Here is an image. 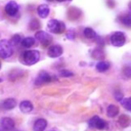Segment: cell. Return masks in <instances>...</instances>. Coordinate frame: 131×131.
Here are the masks:
<instances>
[{
    "label": "cell",
    "mask_w": 131,
    "mask_h": 131,
    "mask_svg": "<svg viewBox=\"0 0 131 131\" xmlns=\"http://www.w3.org/2000/svg\"><path fill=\"white\" fill-rule=\"evenodd\" d=\"M39 59H40V52L38 50H26L19 56L20 62L25 66H33L36 62H38Z\"/></svg>",
    "instance_id": "6da1fadb"
},
{
    "label": "cell",
    "mask_w": 131,
    "mask_h": 131,
    "mask_svg": "<svg viewBox=\"0 0 131 131\" xmlns=\"http://www.w3.org/2000/svg\"><path fill=\"white\" fill-rule=\"evenodd\" d=\"M13 53V47L10 43V41H7L5 39L0 40V57L6 59L9 58Z\"/></svg>",
    "instance_id": "7a4b0ae2"
},
{
    "label": "cell",
    "mask_w": 131,
    "mask_h": 131,
    "mask_svg": "<svg viewBox=\"0 0 131 131\" xmlns=\"http://www.w3.org/2000/svg\"><path fill=\"white\" fill-rule=\"evenodd\" d=\"M47 29L49 30L50 33L53 34H61L66 30V25L57 19H50L47 24Z\"/></svg>",
    "instance_id": "3957f363"
},
{
    "label": "cell",
    "mask_w": 131,
    "mask_h": 131,
    "mask_svg": "<svg viewBox=\"0 0 131 131\" xmlns=\"http://www.w3.org/2000/svg\"><path fill=\"white\" fill-rule=\"evenodd\" d=\"M88 125H89V127H91L93 129H97V130H104L107 127L106 122L98 116H93L88 121Z\"/></svg>",
    "instance_id": "277c9868"
},
{
    "label": "cell",
    "mask_w": 131,
    "mask_h": 131,
    "mask_svg": "<svg viewBox=\"0 0 131 131\" xmlns=\"http://www.w3.org/2000/svg\"><path fill=\"white\" fill-rule=\"evenodd\" d=\"M111 43L115 47H121L126 43V36L123 32H115L111 36Z\"/></svg>",
    "instance_id": "5b68a950"
},
{
    "label": "cell",
    "mask_w": 131,
    "mask_h": 131,
    "mask_svg": "<svg viewBox=\"0 0 131 131\" xmlns=\"http://www.w3.org/2000/svg\"><path fill=\"white\" fill-rule=\"evenodd\" d=\"M35 38H36L43 46H48V45L52 42V37H51L48 33H46V32H44V31H38V32L36 33V35H35Z\"/></svg>",
    "instance_id": "8992f818"
},
{
    "label": "cell",
    "mask_w": 131,
    "mask_h": 131,
    "mask_svg": "<svg viewBox=\"0 0 131 131\" xmlns=\"http://www.w3.org/2000/svg\"><path fill=\"white\" fill-rule=\"evenodd\" d=\"M52 80V77L45 71H41L38 76L36 77L35 79V85L39 86V85H44V84H47L49 82H51Z\"/></svg>",
    "instance_id": "52a82bcc"
},
{
    "label": "cell",
    "mask_w": 131,
    "mask_h": 131,
    "mask_svg": "<svg viewBox=\"0 0 131 131\" xmlns=\"http://www.w3.org/2000/svg\"><path fill=\"white\" fill-rule=\"evenodd\" d=\"M0 127L4 131H12L15 127L14 121L9 117H4L0 120Z\"/></svg>",
    "instance_id": "ba28073f"
},
{
    "label": "cell",
    "mask_w": 131,
    "mask_h": 131,
    "mask_svg": "<svg viewBox=\"0 0 131 131\" xmlns=\"http://www.w3.org/2000/svg\"><path fill=\"white\" fill-rule=\"evenodd\" d=\"M5 12L9 16H15L18 12V4L15 1H9L5 5Z\"/></svg>",
    "instance_id": "9c48e42d"
},
{
    "label": "cell",
    "mask_w": 131,
    "mask_h": 131,
    "mask_svg": "<svg viewBox=\"0 0 131 131\" xmlns=\"http://www.w3.org/2000/svg\"><path fill=\"white\" fill-rule=\"evenodd\" d=\"M62 47L60 45H51L48 47V50H47V54L49 57H52V58H55V57H58L62 54Z\"/></svg>",
    "instance_id": "30bf717a"
},
{
    "label": "cell",
    "mask_w": 131,
    "mask_h": 131,
    "mask_svg": "<svg viewBox=\"0 0 131 131\" xmlns=\"http://www.w3.org/2000/svg\"><path fill=\"white\" fill-rule=\"evenodd\" d=\"M16 106V100L14 98H6L1 102V108L5 111H10Z\"/></svg>",
    "instance_id": "8fae6325"
},
{
    "label": "cell",
    "mask_w": 131,
    "mask_h": 131,
    "mask_svg": "<svg viewBox=\"0 0 131 131\" xmlns=\"http://www.w3.org/2000/svg\"><path fill=\"white\" fill-rule=\"evenodd\" d=\"M18 107H19L20 112L24 113V114L31 113V112L34 110V105H33V103H32L30 100H23V101L19 103Z\"/></svg>",
    "instance_id": "7c38bea8"
},
{
    "label": "cell",
    "mask_w": 131,
    "mask_h": 131,
    "mask_svg": "<svg viewBox=\"0 0 131 131\" xmlns=\"http://www.w3.org/2000/svg\"><path fill=\"white\" fill-rule=\"evenodd\" d=\"M47 127V121L45 119H37L34 123V126H33V130L34 131H44Z\"/></svg>",
    "instance_id": "4fadbf2b"
},
{
    "label": "cell",
    "mask_w": 131,
    "mask_h": 131,
    "mask_svg": "<svg viewBox=\"0 0 131 131\" xmlns=\"http://www.w3.org/2000/svg\"><path fill=\"white\" fill-rule=\"evenodd\" d=\"M106 115L110 118H115L119 115V106L116 104H108L106 107Z\"/></svg>",
    "instance_id": "5bb4252c"
},
{
    "label": "cell",
    "mask_w": 131,
    "mask_h": 131,
    "mask_svg": "<svg viewBox=\"0 0 131 131\" xmlns=\"http://www.w3.org/2000/svg\"><path fill=\"white\" fill-rule=\"evenodd\" d=\"M111 68V63L105 60H100L96 63V71L99 73H104Z\"/></svg>",
    "instance_id": "9a60e30c"
},
{
    "label": "cell",
    "mask_w": 131,
    "mask_h": 131,
    "mask_svg": "<svg viewBox=\"0 0 131 131\" xmlns=\"http://www.w3.org/2000/svg\"><path fill=\"white\" fill-rule=\"evenodd\" d=\"M37 12H38V15L40 17L45 18L49 14V7H48V5H46V4L39 5L38 8H37Z\"/></svg>",
    "instance_id": "2e32d148"
},
{
    "label": "cell",
    "mask_w": 131,
    "mask_h": 131,
    "mask_svg": "<svg viewBox=\"0 0 131 131\" xmlns=\"http://www.w3.org/2000/svg\"><path fill=\"white\" fill-rule=\"evenodd\" d=\"M20 43H21V45H23L25 48H30V47H32L33 45H35L36 41H35V38H33V37H26V38L21 39Z\"/></svg>",
    "instance_id": "e0dca14e"
},
{
    "label": "cell",
    "mask_w": 131,
    "mask_h": 131,
    "mask_svg": "<svg viewBox=\"0 0 131 131\" xmlns=\"http://www.w3.org/2000/svg\"><path fill=\"white\" fill-rule=\"evenodd\" d=\"M68 15H69L70 19H77L81 15V11L76 7H71L68 12Z\"/></svg>",
    "instance_id": "ac0fdd59"
},
{
    "label": "cell",
    "mask_w": 131,
    "mask_h": 131,
    "mask_svg": "<svg viewBox=\"0 0 131 131\" xmlns=\"http://www.w3.org/2000/svg\"><path fill=\"white\" fill-rule=\"evenodd\" d=\"M120 21H121L122 25H124L126 28H130V29H131V14L122 15V16L120 17Z\"/></svg>",
    "instance_id": "d6986e66"
},
{
    "label": "cell",
    "mask_w": 131,
    "mask_h": 131,
    "mask_svg": "<svg viewBox=\"0 0 131 131\" xmlns=\"http://www.w3.org/2000/svg\"><path fill=\"white\" fill-rule=\"evenodd\" d=\"M92 57L95 59H102L104 57V52L101 48H96L92 51Z\"/></svg>",
    "instance_id": "ffe728a7"
},
{
    "label": "cell",
    "mask_w": 131,
    "mask_h": 131,
    "mask_svg": "<svg viewBox=\"0 0 131 131\" xmlns=\"http://www.w3.org/2000/svg\"><path fill=\"white\" fill-rule=\"evenodd\" d=\"M83 33H84V36H85L87 39H93V38L96 37L95 31H94L93 29H91V28H85Z\"/></svg>",
    "instance_id": "44dd1931"
},
{
    "label": "cell",
    "mask_w": 131,
    "mask_h": 131,
    "mask_svg": "<svg viewBox=\"0 0 131 131\" xmlns=\"http://www.w3.org/2000/svg\"><path fill=\"white\" fill-rule=\"evenodd\" d=\"M118 123H119L120 126L123 127V128H124V127H127L128 124H129V117H128L127 115H122V116L119 118Z\"/></svg>",
    "instance_id": "7402d4cb"
},
{
    "label": "cell",
    "mask_w": 131,
    "mask_h": 131,
    "mask_svg": "<svg viewBox=\"0 0 131 131\" xmlns=\"http://www.w3.org/2000/svg\"><path fill=\"white\" fill-rule=\"evenodd\" d=\"M121 104L124 106L125 110L131 112V97H126L121 100Z\"/></svg>",
    "instance_id": "603a6c76"
},
{
    "label": "cell",
    "mask_w": 131,
    "mask_h": 131,
    "mask_svg": "<svg viewBox=\"0 0 131 131\" xmlns=\"http://www.w3.org/2000/svg\"><path fill=\"white\" fill-rule=\"evenodd\" d=\"M122 73H123V76H124L125 78L131 79V66H126V67H124Z\"/></svg>",
    "instance_id": "cb8c5ba5"
},
{
    "label": "cell",
    "mask_w": 131,
    "mask_h": 131,
    "mask_svg": "<svg viewBox=\"0 0 131 131\" xmlns=\"http://www.w3.org/2000/svg\"><path fill=\"white\" fill-rule=\"evenodd\" d=\"M59 76L60 77H66V78H69V77H73L74 76V73L69 71V70H61L59 72Z\"/></svg>",
    "instance_id": "d4e9b609"
},
{
    "label": "cell",
    "mask_w": 131,
    "mask_h": 131,
    "mask_svg": "<svg viewBox=\"0 0 131 131\" xmlns=\"http://www.w3.org/2000/svg\"><path fill=\"white\" fill-rule=\"evenodd\" d=\"M20 41H21L20 36H19V35H14V36L11 38L10 43H11V45H12V46H15V45H17L18 43H20Z\"/></svg>",
    "instance_id": "484cf974"
},
{
    "label": "cell",
    "mask_w": 131,
    "mask_h": 131,
    "mask_svg": "<svg viewBox=\"0 0 131 131\" xmlns=\"http://www.w3.org/2000/svg\"><path fill=\"white\" fill-rule=\"evenodd\" d=\"M40 27V24H39V21L37 20V19H32L31 20V23H30V29L31 30H36V29H38Z\"/></svg>",
    "instance_id": "4316f807"
},
{
    "label": "cell",
    "mask_w": 131,
    "mask_h": 131,
    "mask_svg": "<svg viewBox=\"0 0 131 131\" xmlns=\"http://www.w3.org/2000/svg\"><path fill=\"white\" fill-rule=\"evenodd\" d=\"M114 95H115V98H116L118 101H121V100L124 98V96H123V93H122V92H120V91H116Z\"/></svg>",
    "instance_id": "83f0119b"
},
{
    "label": "cell",
    "mask_w": 131,
    "mask_h": 131,
    "mask_svg": "<svg viewBox=\"0 0 131 131\" xmlns=\"http://www.w3.org/2000/svg\"><path fill=\"white\" fill-rule=\"evenodd\" d=\"M67 38L73 40V39L75 38V32H74L73 30H69V32L67 33Z\"/></svg>",
    "instance_id": "f1b7e54d"
},
{
    "label": "cell",
    "mask_w": 131,
    "mask_h": 131,
    "mask_svg": "<svg viewBox=\"0 0 131 131\" xmlns=\"http://www.w3.org/2000/svg\"><path fill=\"white\" fill-rule=\"evenodd\" d=\"M58 2H63V1H72V0H56Z\"/></svg>",
    "instance_id": "f546056e"
},
{
    "label": "cell",
    "mask_w": 131,
    "mask_h": 131,
    "mask_svg": "<svg viewBox=\"0 0 131 131\" xmlns=\"http://www.w3.org/2000/svg\"><path fill=\"white\" fill-rule=\"evenodd\" d=\"M1 82H2V79H1V78H0V83H1Z\"/></svg>",
    "instance_id": "4dcf8cb0"
},
{
    "label": "cell",
    "mask_w": 131,
    "mask_h": 131,
    "mask_svg": "<svg viewBox=\"0 0 131 131\" xmlns=\"http://www.w3.org/2000/svg\"><path fill=\"white\" fill-rule=\"evenodd\" d=\"M48 1H53V0H48Z\"/></svg>",
    "instance_id": "1f68e13d"
},
{
    "label": "cell",
    "mask_w": 131,
    "mask_h": 131,
    "mask_svg": "<svg viewBox=\"0 0 131 131\" xmlns=\"http://www.w3.org/2000/svg\"><path fill=\"white\" fill-rule=\"evenodd\" d=\"M130 8H131V3H130Z\"/></svg>",
    "instance_id": "d6a6232c"
},
{
    "label": "cell",
    "mask_w": 131,
    "mask_h": 131,
    "mask_svg": "<svg viewBox=\"0 0 131 131\" xmlns=\"http://www.w3.org/2000/svg\"><path fill=\"white\" fill-rule=\"evenodd\" d=\"M0 68H1V62H0Z\"/></svg>",
    "instance_id": "836d02e7"
},
{
    "label": "cell",
    "mask_w": 131,
    "mask_h": 131,
    "mask_svg": "<svg viewBox=\"0 0 131 131\" xmlns=\"http://www.w3.org/2000/svg\"><path fill=\"white\" fill-rule=\"evenodd\" d=\"M0 131H2V130H0Z\"/></svg>",
    "instance_id": "e575fe53"
},
{
    "label": "cell",
    "mask_w": 131,
    "mask_h": 131,
    "mask_svg": "<svg viewBox=\"0 0 131 131\" xmlns=\"http://www.w3.org/2000/svg\"><path fill=\"white\" fill-rule=\"evenodd\" d=\"M51 131H53V130H51Z\"/></svg>",
    "instance_id": "d590c367"
}]
</instances>
